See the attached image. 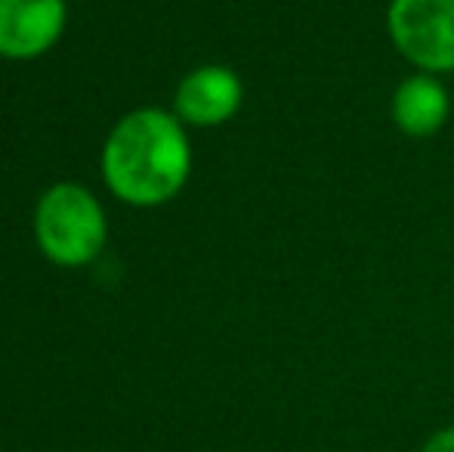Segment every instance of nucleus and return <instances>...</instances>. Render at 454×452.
<instances>
[{"label":"nucleus","instance_id":"4","mask_svg":"<svg viewBox=\"0 0 454 452\" xmlns=\"http://www.w3.org/2000/svg\"><path fill=\"white\" fill-rule=\"evenodd\" d=\"M245 103V84L229 66H198L180 81L174 115L185 127H220Z\"/></svg>","mask_w":454,"mask_h":452},{"label":"nucleus","instance_id":"3","mask_svg":"<svg viewBox=\"0 0 454 452\" xmlns=\"http://www.w3.org/2000/svg\"><path fill=\"white\" fill-rule=\"evenodd\" d=\"M387 35L418 72H454V0H389Z\"/></svg>","mask_w":454,"mask_h":452},{"label":"nucleus","instance_id":"6","mask_svg":"<svg viewBox=\"0 0 454 452\" xmlns=\"http://www.w3.org/2000/svg\"><path fill=\"white\" fill-rule=\"evenodd\" d=\"M389 115H393V124L405 137L424 139L445 127V121L451 115V97L442 81H439V75L414 72L393 91Z\"/></svg>","mask_w":454,"mask_h":452},{"label":"nucleus","instance_id":"1","mask_svg":"<svg viewBox=\"0 0 454 452\" xmlns=\"http://www.w3.org/2000/svg\"><path fill=\"white\" fill-rule=\"evenodd\" d=\"M192 174V146L174 112L137 109L118 121L102 146V177L121 202L158 208L183 193Z\"/></svg>","mask_w":454,"mask_h":452},{"label":"nucleus","instance_id":"5","mask_svg":"<svg viewBox=\"0 0 454 452\" xmlns=\"http://www.w3.org/2000/svg\"><path fill=\"white\" fill-rule=\"evenodd\" d=\"M66 0H0V56H43L66 31Z\"/></svg>","mask_w":454,"mask_h":452},{"label":"nucleus","instance_id":"2","mask_svg":"<svg viewBox=\"0 0 454 452\" xmlns=\"http://www.w3.org/2000/svg\"><path fill=\"white\" fill-rule=\"evenodd\" d=\"M108 239L106 211L81 183H56L35 208V242L56 266H87Z\"/></svg>","mask_w":454,"mask_h":452},{"label":"nucleus","instance_id":"7","mask_svg":"<svg viewBox=\"0 0 454 452\" xmlns=\"http://www.w3.org/2000/svg\"><path fill=\"white\" fill-rule=\"evenodd\" d=\"M420 452H454V424L433 431L430 440L424 443V449H420Z\"/></svg>","mask_w":454,"mask_h":452}]
</instances>
